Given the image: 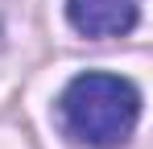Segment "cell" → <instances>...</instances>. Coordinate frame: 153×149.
<instances>
[{
    "mask_svg": "<svg viewBox=\"0 0 153 149\" xmlns=\"http://www.w3.org/2000/svg\"><path fill=\"white\" fill-rule=\"evenodd\" d=\"M58 116H62V128H66L71 141H83V145H95V149H112V145L128 141L132 124L141 116V95L120 74L91 71V74H79L62 91Z\"/></svg>",
    "mask_w": 153,
    "mask_h": 149,
    "instance_id": "1",
    "label": "cell"
},
{
    "mask_svg": "<svg viewBox=\"0 0 153 149\" xmlns=\"http://www.w3.org/2000/svg\"><path fill=\"white\" fill-rule=\"evenodd\" d=\"M66 17L83 37H120L137 25V0H66Z\"/></svg>",
    "mask_w": 153,
    "mask_h": 149,
    "instance_id": "2",
    "label": "cell"
}]
</instances>
